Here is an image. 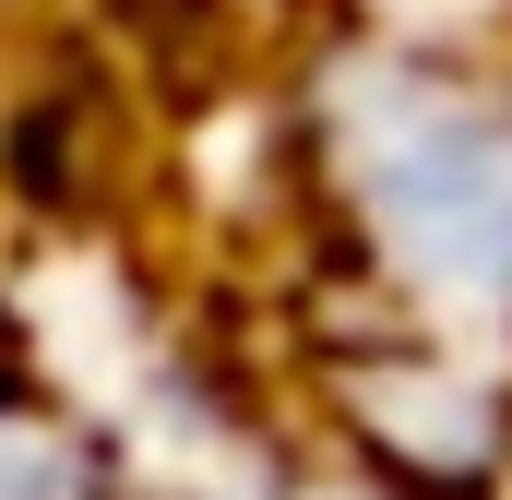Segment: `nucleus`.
Masks as SVG:
<instances>
[{
  "instance_id": "obj_1",
  "label": "nucleus",
  "mask_w": 512,
  "mask_h": 500,
  "mask_svg": "<svg viewBox=\"0 0 512 500\" xmlns=\"http://www.w3.org/2000/svg\"><path fill=\"white\" fill-rule=\"evenodd\" d=\"M322 179L370 274L441 322H512V84L465 60H346L322 84Z\"/></svg>"
}]
</instances>
